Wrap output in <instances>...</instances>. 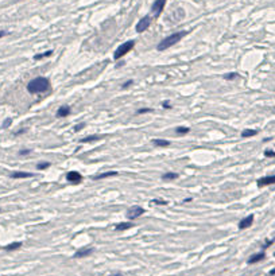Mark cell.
Wrapping results in <instances>:
<instances>
[{
    "label": "cell",
    "mask_w": 275,
    "mask_h": 276,
    "mask_svg": "<svg viewBox=\"0 0 275 276\" xmlns=\"http://www.w3.org/2000/svg\"><path fill=\"white\" fill-rule=\"evenodd\" d=\"M50 89V81L46 77H37V78L31 79L27 84V90L31 94H37V93H43L47 92Z\"/></svg>",
    "instance_id": "6da1fadb"
},
{
    "label": "cell",
    "mask_w": 275,
    "mask_h": 276,
    "mask_svg": "<svg viewBox=\"0 0 275 276\" xmlns=\"http://www.w3.org/2000/svg\"><path fill=\"white\" fill-rule=\"evenodd\" d=\"M186 35H188V31H178V32H174V34L169 35V36H166L165 39H162V41L159 42V44L157 46V50L158 51L167 50L169 47H171V46H174L175 43H178L183 36H186Z\"/></svg>",
    "instance_id": "7a4b0ae2"
},
{
    "label": "cell",
    "mask_w": 275,
    "mask_h": 276,
    "mask_svg": "<svg viewBox=\"0 0 275 276\" xmlns=\"http://www.w3.org/2000/svg\"><path fill=\"white\" fill-rule=\"evenodd\" d=\"M134 46H135V42L134 41L124 42V43L120 44V46L116 49L115 54H113V58H115V59H120V58H123L125 54H127V53H130V51L134 49Z\"/></svg>",
    "instance_id": "3957f363"
},
{
    "label": "cell",
    "mask_w": 275,
    "mask_h": 276,
    "mask_svg": "<svg viewBox=\"0 0 275 276\" xmlns=\"http://www.w3.org/2000/svg\"><path fill=\"white\" fill-rule=\"evenodd\" d=\"M142 214H144V209L142 206H131L130 209L127 210V218L128 220H136L138 217H140Z\"/></svg>",
    "instance_id": "277c9868"
},
{
    "label": "cell",
    "mask_w": 275,
    "mask_h": 276,
    "mask_svg": "<svg viewBox=\"0 0 275 276\" xmlns=\"http://www.w3.org/2000/svg\"><path fill=\"white\" fill-rule=\"evenodd\" d=\"M166 1L167 0H155L153 3V6H151V12H153V15L155 16V18H158V16L162 14L163 8L166 6Z\"/></svg>",
    "instance_id": "5b68a950"
},
{
    "label": "cell",
    "mask_w": 275,
    "mask_h": 276,
    "mask_svg": "<svg viewBox=\"0 0 275 276\" xmlns=\"http://www.w3.org/2000/svg\"><path fill=\"white\" fill-rule=\"evenodd\" d=\"M150 24H151V16H148V15L143 16V18H142V19L138 22V24H136V31H138V32L146 31V30L150 27Z\"/></svg>",
    "instance_id": "8992f818"
},
{
    "label": "cell",
    "mask_w": 275,
    "mask_h": 276,
    "mask_svg": "<svg viewBox=\"0 0 275 276\" xmlns=\"http://www.w3.org/2000/svg\"><path fill=\"white\" fill-rule=\"evenodd\" d=\"M66 179L67 182H72V183H81V181H82V175L80 174L78 171H69L66 174Z\"/></svg>",
    "instance_id": "52a82bcc"
},
{
    "label": "cell",
    "mask_w": 275,
    "mask_h": 276,
    "mask_svg": "<svg viewBox=\"0 0 275 276\" xmlns=\"http://www.w3.org/2000/svg\"><path fill=\"white\" fill-rule=\"evenodd\" d=\"M254 218H255V217H254V214H248L247 217H244V218L239 222V229H240V230L250 228V226L254 224Z\"/></svg>",
    "instance_id": "ba28073f"
},
{
    "label": "cell",
    "mask_w": 275,
    "mask_h": 276,
    "mask_svg": "<svg viewBox=\"0 0 275 276\" xmlns=\"http://www.w3.org/2000/svg\"><path fill=\"white\" fill-rule=\"evenodd\" d=\"M93 252H95V249H93V248H81V249H78V251L74 253L73 257H76V259H81V257H88V256H90Z\"/></svg>",
    "instance_id": "9c48e42d"
},
{
    "label": "cell",
    "mask_w": 275,
    "mask_h": 276,
    "mask_svg": "<svg viewBox=\"0 0 275 276\" xmlns=\"http://www.w3.org/2000/svg\"><path fill=\"white\" fill-rule=\"evenodd\" d=\"M275 183V175H269V177H263L258 181V186L259 187H264V186H269V184H274Z\"/></svg>",
    "instance_id": "30bf717a"
},
{
    "label": "cell",
    "mask_w": 275,
    "mask_h": 276,
    "mask_svg": "<svg viewBox=\"0 0 275 276\" xmlns=\"http://www.w3.org/2000/svg\"><path fill=\"white\" fill-rule=\"evenodd\" d=\"M266 257V253L264 252H259V253H255V255H252V256L247 260V263L248 264H255V263H259V261H262L263 259Z\"/></svg>",
    "instance_id": "8fae6325"
},
{
    "label": "cell",
    "mask_w": 275,
    "mask_h": 276,
    "mask_svg": "<svg viewBox=\"0 0 275 276\" xmlns=\"http://www.w3.org/2000/svg\"><path fill=\"white\" fill-rule=\"evenodd\" d=\"M72 113V108L69 105H64L57 111V117H67Z\"/></svg>",
    "instance_id": "7c38bea8"
},
{
    "label": "cell",
    "mask_w": 275,
    "mask_h": 276,
    "mask_svg": "<svg viewBox=\"0 0 275 276\" xmlns=\"http://www.w3.org/2000/svg\"><path fill=\"white\" fill-rule=\"evenodd\" d=\"M10 177L14 178V179H22V178H31L32 174L31 172H24V171H15Z\"/></svg>",
    "instance_id": "4fadbf2b"
},
{
    "label": "cell",
    "mask_w": 275,
    "mask_h": 276,
    "mask_svg": "<svg viewBox=\"0 0 275 276\" xmlns=\"http://www.w3.org/2000/svg\"><path fill=\"white\" fill-rule=\"evenodd\" d=\"M132 226H134V224H132V222H120V224H117V225L115 226V229L117 230V232H123V230L131 229Z\"/></svg>",
    "instance_id": "5bb4252c"
},
{
    "label": "cell",
    "mask_w": 275,
    "mask_h": 276,
    "mask_svg": "<svg viewBox=\"0 0 275 276\" xmlns=\"http://www.w3.org/2000/svg\"><path fill=\"white\" fill-rule=\"evenodd\" d=\"M153 144L155 147H170V142L165 139H154Z\"/></svg>",
    "instance_id": "9a60e30c"
},
{
    "label": "cell",
    "mask_w": 275,
    "mask_h": 276,
    "mask_svg": "<svg viewBox=\"0 0 275 276\" xmlns=\"http://www.w3.org/2000/svg\"><path fill=\"white\" fill-rule=\"evenodd\" d=\"M117 175V171H108V172H102V174H99L96 177H93V179H104V178H109V177H115Z\"/></svg>",
    "instance_id": "2e32d148"
},
{
    "label": "cell",
    "mask_w": 275,
    "mask_h": 276,
    "mask_svg": "<svg viewBox=\"0 0 275 276\" xmlns=\"http://www.w3.org/2000/svg\"><path fill=\"white\" fill-rule=\"evenodd\" d=\"M255 135H258V131L256 129H244L243 132H241V137H252L255 136Z\"/></svg>",
    "instance_id": "e0dca14e"
},
{
    "label": "cell",
    "mask_w": 275,
    "mask_h": 276,
    "mask_svg": "<svg viewBox=\"0 0 275 276\" xmlns=\"http://www.w3.org/2000/svg\"><path fill=\"white\" fill-rule=\"evenodd\" d=\"M177 178H178V174H175V172H165L162 175L163 181H173V179H177Z\"/></svg>",
    "instance_id": "ac0fdd59"
},
{
    "label": "cell",
    "mask_w": 275,
    "mask_h": 276,
    "mask_svg": "<svg viewBox=\"0 0 275 276\" xmlns=\"http://www.w3.org/2000/svg\"><path fill=\"white\" fill-rule=\"evenodd\" d=\"M51 54H53V50H47V51H45V53H42V54H37V55H34V59H35V61H38V59H43V58L50 57Z\"/></svg>",
    "instance_id": "d6986e66"
},
{
    "label": "cell",
    "mask_w": 275,
    "mask_h": 276,
    "mask_svg": "<svg viewBox=\"0 0 275 276\" xmlns=\"http://www.w3.org/2000/svg\"><path fill=\"white\" fill-rule=\"evenodd\" d=\"M20 247H22V242H12V244L4 247V249H6V251H16V249H19Z\"/></svg>",
    "instance_id": "ffe728a7"
},
{
    "label": "cell",
    "mask_w": 275,
    "mask_h": 276,
    "mask_svg": "<svg viewBox=\"0 0 275 276\" xmlns=\"http://www.w3.org/2000/svg\"><path fill=\"white\" fill-rule=\"evenodd\" d=\"M97 140H100V136H88L81 140V143H92V142H97Z\"/></svg>",
    "instance_id": "44dd1931"
},
{
    "label": "cell",
    "mask_w": 275,
    "mask_h": 276,
    "mask_svg": "<svg viewBox=\"0 0 275 276\" xmlns=\"http://www.w3.org/2000/svg\"><path fill=\"white\" fill-rule=\"evenodd\" d=\"M224 78L227 79V81H232V79L239 78V74L237 73H228V74H225L224 76Z\"/></svg>",
    "instance_id": "7402d4cb"
},
{
    "label": "cell",
    "mask_w": 275,
    "mask_h": 276,
    "mask_svg": "<svg viewBox=\"0 0 275 276\" xmlns=\"http://www.w3.org/2000/svg\"><path fill=\"white\" fill-rule=\"evenodd\" d=\"M50 166H51V163L42 162V163H38V164H37V168H38V170H46V168H49Z\"/></svg>",
    "instance_id": "603a6c76"
},
{
    "label": "cell",
    "mask_w": 275,
    "mask_h": 276,
    "mask_svg": "<svg viewBox=\"0 0 275 276\" xmlns=\"http://www.w3.org/2000/svg\"><path fill=\"white\" fill-rule=\"evenodd\" d=\"M175 132L177 133H181V135H183V133H189V132H190V128H188V127H178L175 129Z\"/></svg>",
    "instance_id": "cb8c5ba5"
},
{
    "label": "cell",
    "mask_w": 275,
    "mask_h": 276,
    "mask_svg": "<svg viewBox=\"0 0 275 276\" xmlns=\"http://www.w3.org/2000/svg\"><path fill=\"white\" fill-rule=\"evenodd\" d=\"M11 124H12V119L8 117V119H6V120L3 121V125H1V128H8Z\"/></svg>",
    "instance_id": "d4e9b609"
},
{
    "label": "cell",
    "mask_w": 275,
    "mask_h": 276,
    "mask_svg": "<svg viewBox=\"0 0 275 276\" xmlns=\"http://www.w3.org/2000/svg\"><path fill=\"white\" fill-rule=\"evenodd\" d=\"M84 127H85V124H84V123H80V124H77V125H74V132H78V131H81Z\"/></svg>",
    "instance_id": "484cf974"
},
{
    "label": "cell",
    "mask_w": 275,
    "mask_h": 276,
    "mask_svg": "<svg viewBox=\"0 0 275 276\" xmlns=\"http://www.w3.org/2000/svg\"><path fill=\"white\" fill-rule=\"evenodd\" d=\"M148 112H153L151 108H142L138 111V114H142V113H148Z\"/></svg>",
    "instance_id": "4316f807"
},
{
    "label": "cell",
    "mask_w": 275,
    "mask_h": 276,
    "mask_svg": "<svg viewBox=\"0 0 275 276\" xmlns=\"http://www.w3.org/2000/svg\"><path fill=\"white\" fill-rule=\"evenodd\" d=\"M153 203H155V205H167V202L166 201H163V199H153Z\"/></svg>",
    "instance_id": "83f0119b"
},
{
    "label": "cell",
    "mask_w": 275,
    "mask_h": 276,
    "mask_svg": "<svg viewBox=\"0 0 275 276\" xmlns=\"http://www.w3.org/2000/svg\"><path fill=\"white\" fill-rule=\"evenodd\" d=\"M162 107H163L165 109H170V108H171V104H170L169 100H165V101L162 102Z\"/></svg>",
    "instance_id": "f1b7e54d"
},
{
    "label": "cell",
    "mask_w": 275,
    "mask_h": 276,
    "mask_svg": "<svg viewBox=\"0 0 275 276\" xmlns=\"http://www.w3.org/2000/svg\"><path fill=\"white\" fill-rule=\"evenodd\" d=\"M30 154H31V149H22V151H19V155H20V156L30 155Z\"/></svg>",
    "instance_id": "f546056e"
},
{
    "label": "cell",
    "mask_w": 275,
    "mask_h": 276,
    "mask_svg": "<svg viewBox=\"0 0 275 276\" xmlns=\"http://www.w3.org/2000/svg\"><path fill=\"white\" fill-rule=\"evenodd\" d=\"M264 155L267 156V158H274V156H275V152H274V151H266Z\"/></svg>",
    "instance_id": "4dcf8cb0"
},
{
    "label": "cell",
    "mask_w": 275,
    "mask_h": 276,
    "mask_svg": "<svg viewBox=\"0 0 275 276\" xmlns=\"http://www.w3.org/2000/svg\"><path fill=\"white\" fill-rule=\"evenodd\" d=\"M272 242H274V240H269V241H266V244H264V247H263V248H264V249H266V248H269Z\"/></svg>",
    "instance_id": "1f68e13d"
},
{
    "label": "cell",
    "mask_w": 275,
    "mask_h": 276,
    "mask_svg": "<svg viewBox=\"0 0 275 276\" xmlns=\"http://www.w3.org/2000/svg\"><path fill=\"white\" fill-rule=\"evenodd\" d=\"M131 84H134V81H132V79H130V81H127V82L123 84V88H127V86H130Z\"/></svg>",
    "instance_id": "d6a6232c"
},
{
    "label": "cell",
    "mask_w": 275,
    "mask_h": 276,
    "mask_svg": "<svg viewBox=\"0 0 275 276\" xmlns=\"http://www.w3.org/2000/svg\"><path fill=\"white\" fill-rule=\"evenodd\" d=\"M26 131H27V129H26V128H23V129H20V131H18V132H15V135H16V136H18V135H22V133H24Z\"/></svg>",
    "instance_id": "836d02e7"
},
{
    "label": "cell",
    "mask_w": 275,
    "mask_h": 276,
    "mask_svg": "<svg viewBox=\"0 0 275 276\" xmlns=\"http://www.w3.org/2000/svg\"><path fill=\"white\" fill-rule=\"evenodd\" d=\"M7 35V31H3V30H0V38H3V36H6Z\"/></svg>",
    "instance_id": "e575fe53"
},
{
    "label": "cell",
    "mask_w": 275,
    "mask_h": 276,
    "mask_svg": "<svg viewBox=\"0 0 275 276\" xmlns=\"http://www.w3.org/2000/svg\"><path fill=\"white\" fill-rule=\"evenodd\" d=\"M109 276H123L122 273H112V275H109Z\"/></svg>",
    "instance_id": "d590c367"
},
{
    "label": "cell",
    "mask_w": 275,
    "mask_h": 276,
    "mask_svg": "<svg viewBox=\"0 0 275 276\" xmlns=\"http://www.w3.org/2000/svg\"><path fill=\"white\" fill-rule=\"evenodd\" d=\"M270 275H275V268H274V270H271V271H270Z\"/></svg>",
    "instance_id": "8d00e7d4"
}]
</instances>
